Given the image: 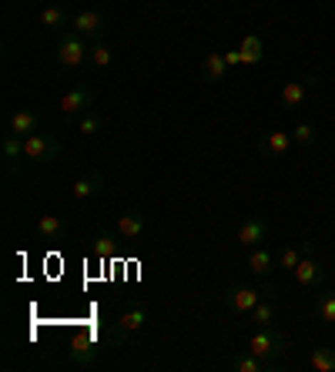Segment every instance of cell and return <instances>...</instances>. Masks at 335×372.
Segmentation results:
<instances>
[{
  "label": "cell",
  "instance_id": "cell-11",
  "mask_svg": "<svg viewBox=\"0 0 335 372\" xmlns=\"http://www.w3.org/2000/svg\"><path fill=\"white\" fill-rule=\"evenodd\" d=\"M268 235V221L265 218H245L242 225H238V245H245V248H255L258 241H265Z\"/></svg>",
  "mask_w": 335,
  "mask_h": 372
},
{
  "label": "cell",
  "instance_id": "cell-24",
  "mask_svg": "<svg viewBox=\"0 0 335 372\" xmlns=\"http://www.w3.org/2000/svg\"><path fill=\"white\" fill-rule=\"evenodd\" d=\"M248 316H252V322H255L258 328H265V326H272V322H275V306H272L268 298H262V302H258V306L252 308Z\"/></svg>",
  "mask_w": 335,
  "mask_h": 372
},
{
  "label": "cell",
  "instance_id": "cell-5",
  "mask_svg": "<svg viewBox=\"0 0 335 372\" xmlns=\"http://www.w3.org/2000/svg\"><path fill=\"white\" fill-rule=\"evenodd\" d=\"M262 302V292L252 288V285H234L225 292V306L232 308V312H252V308Z\"/></svg>",
  "mask_w": 335,
  "mask_h": 372
},
{
  "label": "cell",
  "instance_id": "cell-20",
  "mask_svg": "<svg viewBox=\"0 0 335 372\" xmlns=\"http://www.w3.org/2000/svg\"><path fill=\"white\" fill-rule=\"evenodd\" d=\"M145 322H148L145 306H134V308H128V312H121V318H118V328L128 336V332H138Z\"/></svg>",
  "mask_w": 335,
  "mask_h": 372
},
{
  "label": "cell",
  "instance_id": "cell-17",
  "mask_svg": "<svg viewBox=\"0 0 335 372\" xmlns=\"http://www.w3.org/2000/svg\"><path fill=\"white\" fill-rule=\"evenodd\" d=\"M118 241H121V235H118V231H100V235H94V245H91V255H94V258H100V262H104V258H111L114 252H118Z\"/></svg>",
  "mask_w": 335,
  "mask_h": 372
},
{
  "label": "cell",
  "instance_id": "cell-8",
  "mask_svg": "<svg viewBox=\"0 0 335 372\" xmlns=\"http://www.w3.org/2000/svg\"><path fill=\"white\" fill-rule=\"evenodd\" d=\"M292 275H295V282H299L302 288H312V285H319L325 278V268L315 262L312 255L305 252V255H302V262L292 268Z\"/></svg>",
  "mask_w": 335,
  "mask_h": 372
},
{
  "label": "cell",
  "instance_id": "cell-9",
  "mask_svg": "<svg viewBox=\"0 0 335 372\" xmlns=\"http://www.w3.org/2000/svg\"><path fill=\"white\" fill-rule=\"evenodd\" d=\"M71 27H74V34H81V37H104V14L81 11V14H74Z\"/></svg>",
  "mask_w": 335,
  "mask_h": 372
},
{
  "label": "cell",
  "instance_id": "cell-19",
  "mask_svg": "<svg viewBox=\"0 0 335 372\" xmlns=\"http://www.w3.org/2000/svg\"><path fill=\"white\" fill-rule=\"evenodd\" d=\"M41 24H44L47 31H61V27H67V24H71V14H67L61 4H51V7H44V11H41Z\"/></svg>",
  "mask_w": 335,
  "mask_h": 372
},
{
  "label": "cell",
  "instance_id": "cell-25",
  "mask_svg": "<svg viewBox=\"0 0 335 372\" xmlns=\"http://www.w3.org/2000/svg\"><path fill=\"white\" fill-rule=\"evenodd\" d=\"M315 138H319V131H315V124H309V121H302L299 128L292 131V141L302 144V148H312Z\"/></svg>",
  "mask_w": 335,
  "mask_h": 372
},
{
  "label": "cell",
  "instance_id": "cell-21",
  "mask_svg": "<svg viewBox=\"0 0 335 372\" xmlns=\"http://www.w3.org/2000/svg\"><path fill=\"white\" fill-rule=\"evenodd\" d=\"M248 268H252V275H272V268H275V255L265 252V248H255V252L248 255Z\"/></svg>",
  "mask_w": 335,
  "mask_h": 372
},
{
  "label": "cell",
  "instance_id": "cell-12",
  "mask_svg": "<svg viewBox=\"0 0 335 372\" xmlns=\"http://www.w3.org/2000/svg\"><path fill=\"white\" fill-rule=\"evenodd\" d=\"M71 362L74 366H91V362L98 359V342L91 339V336H74L71 339V349H67Z\"/></svg>",
  "mask_w": 335,
  "mask_h": 372
},
{
  "label": "cell",
  "instance_id": "cell-3",
  "mask_svg": "<svg viewBox=\"0 0 335 372\" xmlns=\"http://www.w3.org/2000/svg\"><path fill=\"white\" fill-rule=\"evenodd\" d=\"M61 154V144H57L54 134H27L24 138V158H31V161H41V164H51Z\"/></svg>",
  "mask_w": 335,
  "mask_h": 372
},
{
  "label": "cell",
  "instance_id": "cell-14",
  "mask_svg": "<svg viewBox=\"0 0 335 372\" xmlns=\"http://www.w3.org/2000/svg\"><path fill=\"white\" fill-rule=\"evenodd\" d=\"M104 191V178L100 171H88L84 178L74 181V201H91V198H98Z\"/></svg>",
  "mask_w": 335,
  "mask_h": 372
},
{
  "label": "cell",
  "instance_id": "cell-31",
  "mask_svg": "<svg viewBox=\"0 0 335 372\" xmlns=\"http://www.w3.org/2000/svg\"><path fill=\"white\" fill-rule=\"evenodd\" d=\"M225 61H228V67L245 64V57H242V51H228V54H225Z\"/></svg>",
  "mask_w": 335,
  "mask_h": 372
},
{
  "label": "cell",
  "instance_id": "cell-29",
  "mask_svg": "<svg viewBox=\"0 0 335 372\" xmlns=\"http://www.w3.org/2000/svg\"><path fill=\"white\" fill-rule=\"evenodd\" d=\"M91 64L98 67V71H104V67L111 64V51H108L104 44H94L91 47Z\"/></svg>",
  "mask_w": 335,
  "mask_h": 372
},
{
  "label": "cell",
  "instance_id": "cell-22",
  "mask_svg": "<svg viewBox=\"0 0 335 372\" xmlns=\"http://www.w3.org/2000/svg\"><path fill=\"white\" fill-rule=\"evenodd\" d=\"M312 369L315 372H335V349H329V346H319V349H312Z\"/></svg>",
  "mask_w": 335,
  "mask_h": 372
},
{
  "label": "cell",
  "instance_id": "cell-6",
  "mask_svg": "<svg viewBox=\"0 0 335 372\" xmlns=\"http://www.w3.org/2000/svg\"><path fill=\"white\" fill-rule=\"evenodd\" d=\"M292 131H265L262 134V141H258V154H265V158H285L292 148Z\"/></svg>",
  "mask_w": 335,
  "mask_h": 372
},
{
  "label": "cell",
  "instance_id": "cell-16",
  "mask_svg": "<svg viewBox=\"0 0 335 372\" xmlns=\"http://www.w3.org/2000/svg\"><path fill=\"white\" fill-rule=\"evenodd\" d=\"M225 74H228V61H225V54H208L205 61H201V77H205L208 84L225 81Z\"/></svg>",
  "mask_w": 335,
  "mask_h": 372
},
{
  "label": "cell",
  "instance_id": "cell-26",
  "mask_svg": "<svg viewBox=\"0 0 335 372\" xmlns=\"http://www.w3.org/2000/svg\"><path fill=\"white\" fill-rule=\"evenodd\" d=\"M315 316L322 318V322H329V326H335V292H329V296L319 298V306H315Z\"/></svg>",
  "mask_w": 335,
  "mask_h": 372
},
{
  "label": "cell",
  "instance_id": "cell-27",
  "mask_svg": "<svg viewBox=\"0 0 335 372\" xmlns=\"http://www.w3.org/2000/svg\"><path fill=\"white\" fill-rule=\"evenodd\" d=\"M262 366H265V362L258 359L255 352H248V356H238V359H234V372H262Z\"/></svg>",
  "mask_w": 335,
  "mask_h": 372
},
{
  "label": "cell",
  "instance_id": "cell-28",
  "mask_svg": "<svg viewBox=\"0 0 335 372\" xmlns=\"http://www.w3.org/2000/svg\"><path fill=\"white\" fill-rule=\"evenodd\" d=\"M305 252H309V245H302V248H285V252L279 255V265H282V268H295Z\"/></svg>",
  "mask_w": 335,
  "mask_h": 372
},
{
  "label": "cell",
  "instance_id": "cell-4",
  "mask_svg": "<svg viewBox=\"0 0 335 372\" xmlns=\"http://www.w3.org/2000/svg\"><path fill=\"white\" fill-rule=\"evenodd\" d=\"M94 108V91L91 88H71L61 94V114L74 118V114H88Z\"/></svg>",
  "mask_w": 335,
  "mask_h": 372
},
{
  "label": "cell",
  "instance_id": "cell-13",
  "mask_svg": "<svg viewBox=\"0 0 335 372\" xmlns=\"http://www.w3.org/2000/svg\"><path fill=\"white\" fill-rule=\"evenodd\" d=\"M0 154H4V161H7V175H17V161H21L24 154V138L21 134H4V141H0Z\"/></svg>",
  "mask_w": 335,
  "mask_h": 372
},
{
  "label": "cell",
  "instance_id": "cell-10",
  "mask_svg": "<svg viewBox=\"0 0 335 372\" xmlns=\"http://www.w3.org/2000/svg\"><path fill=\"white\" fill-rule=\"evenodd\" d=\"M7 131L21 134V138H27V134H37V131H41V114H37V111H31V108L14 111L11 121H7Z\"/></svg>",
  "mask_w": 335,
  "mask_h": 372
},
{
  "label": "cell",
  "instance_id": "cell-7",
  "mask_svg": "<svg viewBox=\"0 0 335 372\" xmlns=\"http://www.w3.org/2000/svg\"><path fill=\"white\" fill-rule=\"evenodd\" d=\"M145 228H148V218H145V211H138V208L124 211L121 218H118V225H114V231L121 235V241H138L145 235Z\"/></svg>",
  "mask_w": 335,
  "mask_h": 372
},
{
  "label": "cell",
  "instance_id": "cell-1",
  "mask_svg": "<svg viewBox=\"0 0 335 372\" xmlns=\"http://www.w3.org/2000/svg\"><path fill=\"white\" fill-rule=\"evenodd\" d=\"M285 339H282V332H275L272 326H265V328H258L255 336L248 339V352H255L262 362H279L282 356H285Z\"/></svg>",
  "mask_w": 335,
  "mask_h": 372
},
{
  "label": "cell",
  "instance_id": "cell-23",
  "mask_svg": "<svg viewBox=\"0 0 335 372\" xmlns=\"http://www.w3.org/2000/svg\"><path fill=\"white\" fill-rule=\"evenodd\" d=\"M238 51H242V57H245V64H258V61H262V51H265V47H262V37L248 34L245 41H242V47H238Z\"/></svg>",
  "mask_w": 335,
  "mask_h": 372
},
{
  "label": "cell",
  "instance_id": "cell-30",
  "mask_svg": "<svg viewBox=\"0 0 335 372\" xmlns=\"http://www.w3.org/2000/svg\"><path fill=\"white\" fill-rule=\"evenodd\" d=\"M78 131L81 134H98L100 131V118H98V114H91V111H88V114H81Z\"/></svg>",
  "mask_w": 335,
  "mask_h": 372
},
{
  "label": "cell",
  "instance_id": "cell-2",
  "mask_svg": "<svg viewBox=\"0 0 335 372\" xmlns=\"http://www.w3.org/2000/svg\"><path fill=\"white\" fill-rule=\"evenodd\" d=\"M57 61H61V67H81L91 61V44L81 37V34H64L61 41H57Z\"/></svg>",
  "mask_w": 335,
  "mask_h": 372
},
{
  "label": "cell",
  "instance_id": "cell-18",
  "mask_svg": "<svg viewBox=\"0 0 335 372\" xmlns=\"http://www.w3.org/2000/svg\"><path fill=\"white\" fill-rule=\"evenodd\" d=\"M37 235L47 241L64 238V221H61V215H41V218H37Z\"/></svg>",
  "mask_w": 335,
  "mask_h": 372
},
{
  "label": "cell",
  "instance_id": "cell-15",
  "mask_svg": "<svg viewBox=\"0 0 335 372\" xmlns=\"http://www.w3.org/2000/svg\"><path fill=\"white\" fill-rule=\"evenodd\" d=\"M305 98H309V81L302 77V81H289L285 88H282V104L289 111H299L302 104H305Z\"/></svg>",
  "mask_w": 335,
  "mask_h": 372
}]
</instances>
